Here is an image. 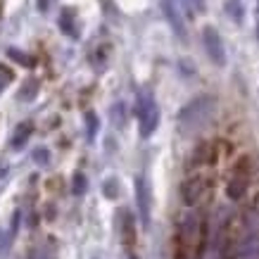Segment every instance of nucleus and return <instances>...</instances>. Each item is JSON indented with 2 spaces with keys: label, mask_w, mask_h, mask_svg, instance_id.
<instances>
[{
  "label": "nucleus",
  "mask_w": 259,
  "mask_h": 259,
  "mask_svg": "<svg viewBox=\"0 0 259 259\" xmlns=\"http://www.w3.org/2000/svg\"><path fill=\"white\" fill-rule=\"evenodd\" d=\"M8 57L15 60L17 64H24V67H33V64H36V60H33L31 55H26V53L17 50V48H8Z\"/></svg>",
  "instance_id": "f8f14e48"
},
{
  "label": "nucleus",
  "mask_w": 259,
  "mask_h": 259,
  "mask_svg": "<svg viewBox=\"0 0 259 259\" xmlns=\"http://www.w3.org/2000/svg\"><path fill=\"white\" fill-rule=\"evenodd\" d=\"M117 193H119L117 181H114V179H110V181H107V183H105V195L110 197V200H114V197H117Z\"/></svg>",
  "instance_id": "a211bd4d"
},
{
  "label": "nucleus",
  "mask_w": 259,
  "mask_h": 259,
  "mask_svg": "<svg viewBox=\"0 0 259 259\" xmlns=\"http://www.w3.org/2000/svg\"><path fill=\"white\" fill-rule=\"evenodd\" d=\"M86 121H88V141H93V138H95V131H98V117H95L93 112H88V114H86Z\"/></svg>",
  "instance_id": "f3484780"
},
{
  "label": "nucleus",
  "mask_w": 259,
  "mask_h": 259,
  "mask_svg": "<svg viewBox=\"0 0 259 259\" xmlns=\"http://www.w3.org/2000/svg\"><path fill=\"white\" fill-rule=\"evenodd\" d=\"M0 17H3V5H0Z\"/></svg>",
  "instance_id": "b1692460"
},
{
  "label": "nucleus",
  "mask_w": 259,
  "mask_h": 259,
  "mask_svg": "<svg viewBox=\"0 0 259 259\" xmlns=\"http://www.w3.org/2000/svg\"><path fill=\"white\" fill-rule=\"evenodd\" d=\"M136 114H138V124H141V136L150 138L159 126V107L150 91H141L138 100H136Z\"/></svg>",
  "instance_id": "f03ea898"
},
{
  "label": "nucleus",
  "mask_w": 259,
  "mask_h": 259,
  "mask_svg": "<svg viewBox=\"0 0 259 259\" xmlns=\"http://www.w3.org/2000/svg\"><path fill=\"white\" fill-rule=\"evenodd\" d=\"M86 188H88L86 176H83L81 171H76V174H74V183H71V193H74V195H83V193H86Z\"/></svg>",
  "instance_id": "ddd939ff"
},
{
  "label": "nucleus",
  "mask_w": 259,
  "mask_h": 259,
  "mask_svg": "<svg viewBox=\"0 0 259 259\" xmlns=\"http://www.w3.org/2000/svg\"><path fill=\"white\" fill-rule=\"evenodd\" d=\"M5 171H8V166H0V176H3Z\"/></svg>",
  "instance_id": "5701e85b"
},
{
  "label": "nucleus",
  "mask_w": 259,
  "mask_h": 259,
  "mask_svg": "<svg viewBox=\"0 0 259 259\" xmlns=\"http://www.w3.org/2000/svg\"><path fill=\"white\" fill-rule=\"evenodd\" d=\"M245 188H247V179H245L243 174H240V169H236V176H233V181L228 183V197L231 200H238V197H243Z\"/></svg>",
  "instance_id": "9d476101"
},
{
  "label": "nucleus",
  "mask_w": 259,
  "mask_h": 259,
  "mask_svg": "<svg viewBox=\"0 0 259 259\" xmlns=\"http://www.w3.org/2000/svg\"><path fill=\"white\" fill-rule=\"evenodd\" d=\"M114 124H124V105H117L114 107Z\"/></svg>",
  "instance_id": "6ab92c4d"
},
{
  "label": "nucleus",
  "mask_w": 259,
  "mask_h": 259,
  "mask_svg": "<svg viewBox=\"0 0 259 259\" xmlns=\"http://www.w3.org/2000/svg\"><path fill=\"white\" fill-rule=\"evenodd\" d=\"M204 179H188L183 186H181V195H183V202L186 204H195L204 193Z\"/></svg>",
  "instance_id": "39448f33"
},
{
  "label": "nucleus",
  "mask_w": 259,
  "mask_h": 259,
  "mask_svg": "<svg viewBox=\"0 0 259 259\" xmlns=\"http://www.w3.org/2000/svg\"><path fill=\"white\" fill-rule=\"evenodd\" d=\"M12 79H15V71L10 69V67H5V64H0V93L12 83Z\"/></svg>",
  "instance_id": "2eb2a0df"
},
{
  "label": "nucleus",
  "mask_w": 259,
  "mask_h": 259,
  "mask_svg": "<svg viewBox=\"0 0 259 259\" xmlns=\"http://www.w3.org/2000/svg\"><path fill=\"white\" fill-rule=\"evenodd\" d=\"M33 162L40 166H48L50 164V152H48V148H36L33 150Z\"/></svg>",
  "instance_id": "dca6fc26"
},
{
  "label": "nucleus",
  "mask_w": 259,
  "mask_h": 259,
  "mask_svg": "<svg viewBox=\"0 0 259 259\" xmlns=\"http://www.w3.org/2000/svg\"><path fill=\"white\" fill-rule=\"evenodd\" d=\"M33 134V124L31 121H22V124L15 128V134H12V148L15 150H22L26 145V141L31 138Z\"/></svg>",
  "instance_id": "1a4fd4ad"
},
{
  "label": "nucleus",
  "mask_w": 259,
  "mask_h": 259,
  "mask_svg": "<svg viewBox=\"0 0 259 259\" xmlns=\"http://www.w3.org/2000/svg\"><path fill=\"white\" fill-rule=\"evenodd\" d=\"M36 5H38L40 12H48V8H50V0H38Z\"/></svg>",
  "instance_id": "412c9836"
},
{
  "label": "nucleus",
  "mask_w": 259,
  "mask_h": 259,
  "mask_svg": "<svg viewBox=\"0 0 259 259\" xmlns=\"http://www.w3.org/2000/svg\"><path fill=\"white\" fill-rule=\"evenodd\" d=\"M214 114V98L209 95H200L195 100L186 105L183 110L179 112V126L183 134H195L200 131Z\"/></svg>",
  "instance_id": "f257e3e1"
},
{
  "label": "nucleus",
  "mask_w": 259,
  "mask_h": 259,
  "mask_svg": "<svg viewBox=\"0 0 259 259\" xmlns=\"http://www.w3.org/2000/svg\"><path fill=\"white\" fill-rule=\"evenodd\" d=\"M38 88H40V81L31 76V79H26L22 83V88H19V95H17V98H19V100H24V102H31L33 98L38 95Z\"/></svg>",
  "instance_id": "9b49d317"
},
{
  "label": "nucleus",
  "mask_w": 259,
  "mask_h": 259,
  "mask_svg": "<svg viewBox=\"0 0 259 259\" xmlns=\"http://www.w3.org/2000/svg\"><path fill=\"white\" fill-rule=\"evenodd\" d=\"M202 43H204V50H207L209 60L217 67H224L226 64V50H224V40H221L219 31L214 26H204L202 29Z\"/></svg>",
  "instance_id": "7ed1b4c3"
},
{
  "label": "nucleus",
  "mask_w": 259,
  "mask_h": 259,
  "mask_svg": "<svg viewBox=\"0 0 259 259\" xmlns=\"http://www.w3.org/2000/svg\"><path fill=\"white\" fill-rule=\"evenodd\" d=\"M119 217H121V219H119V226H121V240H124V245H134V240H136V221L131 219V214L126 212V209H121Z\"/></svg>",
  "instance_id": "6e6552de"
},
{
  "label": "nucleus",
  "mask_w": 259,
  "mask_h": 259,
  "mask_svg": "<svg viewBox=\"0 0 259 259\" xmlns=\"http://www.w3.org/2000/svg\"><path fill=\"white\" fill-rule=\"evenodd\" d=\"M257 36H259V0H257Z\"/></svg>",
  "instance_id": "4be33fe9"
},
{
  "label": "nucleus",
  "mask_w": 259,
  "mask_h": 259,
  "mask_svg": "<svg viewBox=\"0 0 259 259\" xmlns=\"http://www.w3.org/2000/svg\"><path fill=\"white\" fill-rule=\"evenodd\" d=\"M188 3L197 10V12H204V0H188Z\"/></svg>",
  "instance_id": "aec40b11"
},
{
  "label": "nucleus",
  "mask_w": 259,
  "mask_h": 259,
  "mask_svg": "<svg viewBox=\"0 0 259 259\" xmlns=\"http://www.w3.org/2000/svg\"><path fill=\"white\" fill-rule=\"evenodd\" d=\"M226 10H228V15L233 17L238 24L243 22V5H240V0H228V3H226Z\"/></svg>",
  "instance_id": "4468645a"
},
{
  "label": "nucleus",
  "mask_w": 259,
  "mask_h": 259,
  "mask_svg": "<svg viewBox=\"0 0 259 259\" xmlns=\"http://www.w3.org/2000/svg\"><path fill=\"white\" fill-rule=\"evenodd\" d=\"M131 259H136V257H134V254H131Z\"/></svg>",
  "instance_id": "393cba45"
},
{
  "label": "nucleus",
  "mask_w": 259,
  "mask_h": 259,
  "mask_svg": "<svg viewBox=\"0 0 259 259\" xmlns=\"http://www.w3.org/2000/svg\"><path fill=\"white\" fill-rule=\"evenodd\" d=\"M136 204H138V214H141L143 226H150V207H152V195H150V183L145 176L136 179Z\"/></svg>",
  "instance_id": "20e7f679"
},
{
  "label": "nucleus",
  "mask_w": 259,
  "mask_h": 259,
  "mask_svg": "<svg viewBox=\"0 0 259 259\" xmlns=\"http://www.w3.org/2000/svg\"><path fill=\"white\" fill-rule=\"evenodd\" d=\"M162 10H164V15H166V19H169V24H171V29L176 31V36L186 38V26H183V22H181V15L176 12L171 0H162Z\"/></svg>",
  "instance_id": "0eeeda50"
},
{
  "label": "nucleus",
  "mask_w": 259,
  "mask_h": 259,
  "mask_svg": "<svg viewBox=\"0 0 259 259\" xmlns=\"http://www.w3.org/2000/svg\"><path fill=\"white\" fill-rule=\"evenodd\" d=\"M60 29L71 38H79V24H76V12L71 8H64L60 12Z\"/></svg>",
  "instance_id": "423d86ee"
}]
</instances>
